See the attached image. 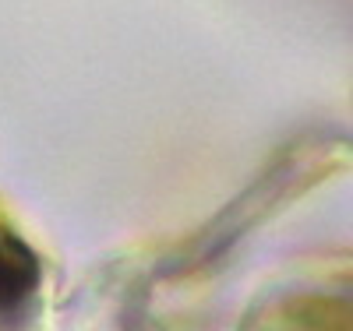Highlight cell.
Segmentation results:
<instances>
[{"mask_svg":"<svg viewBox=\"0 0 353 331\" xmlns=\"http://www.w3.org/2000/svg\"><path fill=\"white\" fill-rule=\"evenodd\" d=\"M39 282V261L18 233L0 226V310H14L32 296Z\"/></svg>","mask_w":353,"mask_h":331,"instance_id":"obj_1","label":"cell"}]
</instances>
